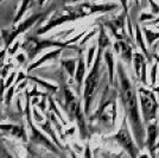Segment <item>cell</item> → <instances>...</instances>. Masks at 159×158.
I'll list each match as a JSON object with an SVG mask.
<instances>
[{"label": "cell", "instance_id": "obj_15", "mask_svg": "<svg viewBox=\"0 0 159 158\" xmlns=\"http://www.w3.org/2000/svg\"><path fill=\"white\" fill-rule=\"evenodd\" d=\"M103 59L106 61L107 69H108V81H109V85L113 86L114 85V53L113 50L106 49L103 51Z\"/></svg>", "mask_w": 159, "mask_h": 158}, {"label": "cell", "instance_id": "obj_5", "mask_svg": "<svg viewBox=\"0 0 159 158\" xmlns=\"http://www.w3.org/2000/svg\"><path fill=\"white\" fill-rule=\"evenodd\" d=\"M138 92H139L140 113H141L144 124L147 126L151 121H157L159 104L152 91L144 87H139Z\"/></svg>", "mask_w": 159, "mask_h": 158}, {"label": "cell", "instance_id": "obj_16", "mask_svg": "<svg viewBox=\"0 0 159 158\" xmlns=\"http://www.w3.org/2000/svg\"><path fill=\"white\" fill-rule=\"evenodd\" d=\"M113 46L112 40L108 37V33L106 31V27L103 25H99V36H98V49H102L106 50Z\"/></svg>", "mask_w": 159, "mask_h": 158}, {"label": "cell", "instance_id": "obj_39", "mask_svg": "<svg viewBox=\"0 0 159 158\" xmlns=\"http://www.w3.org/2000/svg\"><path fill=\"white\" fill-rule=\"evenodd\" d=\"M71 156H73V158H77L76 156H75V153H74V152H71Z\"/></svg>", "mask_w": 159, "mask_h": 158}, {"label": "cell", "instance_id": "obj_18", "mask_svg": "<svg viewBox=\"0 0 159 158\" xmlns=\"http://www.w3.org/2000/svg\"><path fill=\"white\" fill-rule=\"evenodd\" d=\"M33 0H21L19 4V6H18V10H17V13H16V17H14V20H13V25L16 24H18L21 21V19L24 18V16L26 14V12L29 11V8L31 6V4H32Z\"/></svg>", "mask_w": 159, "mask_h": 158}, {"label": "cell", "instance_id": "obj_41", "mask_svg": "<svg viewBox=\"0 0 159 158\" xmlns=\"http://www.w3.org/2000/svg\"><path fill=\"white\" fill-rule=\"evenodd\" d=\"M157 27H158V29H159V24H158V25H157Z\"/></svg>", "mask_w": 159, "mask_h": 158}, {"label": "cell", "instance_id": "obj_36", "mask_svg": "<svg viewBox=\"0 0 159 158\" xmlns=\"http://www.w3.org/2000/svg\"><path fill=\"white\" fill-rule=\"evenodd\" d=\"M139 158H150V156L147 155V153H143V155H140Z\"/></svg>", "mask_w": 159, "mask_h": 158}, {"label": "cell", "instance_id": "obj_6", "mask_svg": "<svg viewBox=\"0 0 159 158\" xmlns=\"http://www.w3.org/2000/svg\"><path fill=\"white\" fill-rule=\"evenodd\" d=\"M127 121H128L127 117L125 115L124 119H122V124L120 126L119 131L113 136V139L116 140V143L129 155V157L138 158L140 149L138 144L135 143L134 137H132V134L129 132V127H128V123Z\"/></svg>", "mask_w": 159, "mask_h": 158}, {"label": "cell", "instance_id": "obj_27", "mask_svg": "<svg viewBox=\"0 0 159 158\" xmlns=\"http://www.w3.org/2000/svg\"><path fill=\"white\" fill-rule=\"evenodd\" d=\"M26 53H24V51H20V53H18L16 56H14V58H16V61L19 63V64H23V62H25V59H26Z\"/></svg>", "mask_w": 159, "mask_h": 158}, {"label": "cell", "instance_id": "obj_29", "mask_svg": "<svg viewBox=\"0 0 159 158\" xmlns=\"http://www.w3.org/2000/svg\"><path fill=\"white\" fill-rule=\"evenodd\" d=\"M7 55V48L6 46H4V48H1L0 49V64L4 62V59H5V56Z\"/></svg>", "mask_w": 159, "mask_h": 158}, {"label": "cell", "instance_id": "obj_40", "mask_svg": "<svg viewBox=\"0 0 159 158\" xmlns=\"http://www.w3.org/2000/svg\"><path fill=\"white\" fill-rule=\"evenodd\" d=\"M4 1H5V0H0V4H2V2H4Z\"/></svg>", "mask_w": 159, "mask_h": 158}, {"label": "cell", "instance_id": "obj_4", "mask_svg": "<svg viewBox=\"0 0 159 158\" xmlns=\"http://www.w3.org/2000/svg\"><path fill=\"white\" fill-rule=\"evenodd\" d=\"M64 95V111L69 117V120H75L80 130L81 139H86L88 137V128L86 123V113L83 109V104L80 98L74 93V91L68 86L63 87Z\"/></svg>", "mask_w": 159, "mask_h": 158}, {"label": "cell", "instance_id": "obj_28", "mask_svg": "<svg viewBox=\"0 0 159 158\" xmlns=\"http://www.w3.org/2000/svg\"><path fill=\"white\" fill-rule=\"evenodd\" d=\"M148 2H150V6H151V12H152L154 16L156 14H158L159 13V5L158 4H156L153 0H147Z\"/></svg>", "mask_w": 159, "mask_h": 158}, {"label": "cell", "instance_id": "obj_1", "mask_svg": "<svg viewBox=\"0 0 159 158\" xmlns=\"http://www.w3.org/2000/svg\"><path fill=\"white\" fill-rule=\"evenodd\" d=\"M116 72H118V81H119L118 92H119L120 101L125 109V115L127 117V120L129 121L134 140L141 150L145 146L146 128L145 124L141 119V113L139 112L137 89L131 79L128 77L125 67L122 66L120 61L116 64Z\"/></svg>", "mask_w": 159, "mask_h": 158}, {"label": "cell", "instance_id": "obj_30", "mask_svg": "<svg viewBox=\"0 0 159 158\" xmlns=\"http://www.w3.org/2000/svg\"><path fill=\"white\" fill-rule=\"evenodd\" d=\"M120 1V5L122 7V10H124V12L126 14H129L128 13V5H127V2H128V0H119Z\"/></svg>", "mask_w": 159, "mask_h": 158}, {"label": "cell", "instance_id": "obj_20", "mask_svg": "<svg viewBox=\"0 0 159 158\" xmlns=\"http://www.w3.org/2000/svg\"><path fill=\"white\" fill-rule=\"evenodd\" d=\"M143 33H144V37H145L146 42H147V45L152 46L153 43L157 40H159V32H156V31H152L151 29L144 26L143 27Z\"/></svg>", "mask_w": 159, "mask_h": 158}, {"label": "cell", "instance_id": "obj_24", "mask_svg": "<svg viewBox=\"0 0 159 158\" xmlns=\"http://www.w3.org/2000/svg\"><path fill=\"white\" fill-rule=\"evenodd\" d=\"M99 32V27L98 29H93V30H90V31H88V32L84 35V37L81 40V42H80V46H83L84 44H86L87 42L89 40H92L94 36L96 35V33Z\"/></svg>", "mask_w": 159, "mask_h": 158}, {"label": "cell", "instance_id": "obj_17", "mask_svg": "<svg viewBox=\"0 0 159 158\" xmlns=\"http://www.w3.org/2000/svg\"><path fill=\"white\" fill-rule=\"evenodd\" d=\"M77 61H79V57L77 58L68 57V58L61 59V64L70 77H75V72H76V68H77Z\"/></svg>", "mask_w": 159, "mask_h": 158}, {"label": "cell", "instance_id": "obj_13", "mask_svg": "<svg viewBox=\"0 0 159 158\" xmlns=\"http://www.w3.org/2000/svg\"><path fill=\"white\" fill-rule=\"evenodd\" d=\"M86 70H87V64L84 57L82 55L79 56V61H77V68H76V72H75V82H76V86H77V93H80L81 91V87L83 86L84 83V80H86Z\"/></svg>", "mask_w": 159, "mask_h": 158}, {"label": "cell", "instance_id": "obj_3", "mask_svg": "<svg viewBox=\"0 0 159 158\" xmlns=\"http://www.w3.org/2000/svg\"><path fill=\"white\" fill-rule=\"evenodd\" d=\"M103 51L102 49H98L96 57L90 68L89 74L86 76L84 83H83V109L86 115L90 113V108L95 99V95L99 91L100 79H101V66H102V58H103Z\"/></svg>", "mask_w": 159, "mask_h": 158}, {"label": "cell", "instance_id": "obj_33", "mask_svg": "<svg viewBox=\"0 0 159 158\" xmlns=\"http://www.w3.org/2000/svg\"><path fill=\"white\" fill-rule=\"evenodd\" d=\"M158 24H159V18H154L151 21H147L146 23V25H158Z\"/></svg>", "mask_w": 159, "mask_h": 158}, {"label": "cell", "instance_id": "obj_12", "mask_svg": "<svg viewBox=\"0 0 159 158\" xmlns=\"http://www.w3.org/2000/svg\"><path fill=\"white\" fill-rule=\"evenodd\" d=\"M145 37H144V33H143V30H141V27H140L139 23H137L135 25H134V40H135V43H137V45L140 48V50H141V53H144V56L146 57V59L148 61V62H152V53L148 51V49L146 48V44H145V40H144Z\"/></svg>", "mask_w": 159, "mask_h": 158}, {"label": "cell", "instance_id": "obj_32", "mask_svg": "<svg viewBox=\"0 0 159 158\" xmlns=\"http://www.w3.org/2000/svg\"><path fill=\"white\" fill-rule=\"evenodd\" d=\"M121 153L120 155H114V153H103V157L105 158H121Z\"/></svg>", "mask_w": 159, "mask_h": 158}, {"label": "cell", "instance_id": "obj_11", "mask_svg": "<svg viewBox=\"0 0 159 158\" xmlns=\"http://www.w3.org/2000/svg\"><path fill=\"white\" fill-rule=\"evenodd\" d=\"M113 48H114V51L120 55V58L122 61H125L128 66L132 64L133 55H134V53H133L134 44H131L126 40H116L113 44Z\"/></svg>", "mask_w": 159, "mask_h": 158}, {"label": "cell", "instance_id": "obj_19", "mask_svg": "<svg viewBox=\"0 0 159 158\" xmlns=\"http://www.w3.org/2000/svg\"><path fill=\"white\" fill-rule=\"evenodd\" d=\"M144 61H147L146 57L144 56V53H139V51H135V53H134V55H133V67H134L135 76H137L138 80H139V77H140L141 66H143V62H144Z\"/></svg>", "mask_w": 159, "mask_h": 158}, {"label": "cell", "instance_id": "obj_31", "mask_svg": "<svg viewBox=\"0 0 159 158\" xmlns=\"http://www.w3.org/2000/svg\"><path fill=\"white\" fill-rule=\"evenodd\" d=\"M84 158H93V156H92V150H90L89 144L86 145V149H84Z\"/></svg>", "mask_w": 159, "mask_h": 158}, {"label": "cell", "instance_id": "obj_23", "mask_svg": "<svg viewBox=\"0 0 159 158\" xmlns=\"http://www.w3.org/2000/svg\"><path fill=\"white\" fill-rule=\"evenodd\" d=\"M21 49V40H14L13 43L10 45V48L7 49V53L10 55V56H16L17 53H18V50Z\"/></svg>", "mask_w": 159, "mask_h": 158}, {"label": "cell", "instance_id": "obj_42", "mask_svg": "<svg viewBox=\"0 0 159 158\" xmlns=\"http://www.w3.org/2000/svg\"><path fill=\"white\" fill-rule=\"evenodd\" d=\"M0 136H1V133H0Z\"/></svg>", "mask_w": 159, "mask_h": 158}, {"label": "cell", "instance_id": "obj_14", "mask_svg": "<svg viewBox=\"0 0 159 158\" xmlns=\"http://www.w3.org/2000/svg\"><path fill=\"white\" fill-rule=\"evenodd\" d=\"M27 79L30 80L31 82H34L36 85H38V87L40 88H43L44 91L49 94H55V93H57L60 91V87L57 86L56 83H53L51 81H48V80H44V79H39V77H37V76H30L29 75V77Z\"/></svg>", "mask_w": 159, "mask_h": 158}, {"label": "cell", "instance_id": "obj_25", "mask_svg": "<svg viewBox=\"0 0 159 158\" xmlns=\"http://www.w3.org/2000/svg\"><path fill=\"white\" fill-rule=\"evenodd\" d=\"M157 70H158V62H154L151 69V87H154L156 82H157Z\"/></svg>", "mask_w": 159, "mask_h": 158}, {"label": "cell", "instance_id": "obj_35", "mask_svg": "<svg viewBox=\"0 0 159 158\" xmlns=\"http://www.w3.org/2000/svg\"><path fill=\"white\" fill-rule=\"evenodd\" d=\"M45 1H47V0H37V2H38L39 6H43V5L45 4Z\"/></svg>", "mask_w": 159, "mask_h": 158}, {"label": "cell", "instance_id": "obj_9", "mask_svg": "<svg viewBox=\"0 0 159 158\" xmlns=\"http://www.w3.org/2000/svg\"><path fill=\"white\" fill-rule=\"evenodd\" d=\"M63 50L64 49H61V48H52V49H50V50H47L45 53H39L38 55V57L37 58H34L27 66L26 68V72H33V70H36V69H38L39 67H42L43 64H45L47 62L49 61H52V59H56L58 56H61V53H63Z\"/></svg>", "mask_w": 159, "mask_h": 158}, {"label": "cell", "instance_id": "obj_21", "mask_svg": "<svg viewBox=\"0 0 159 158\" xmlns=\"http://www.w3.org/2000/svg\"><path fill=\"white\" fill-rule=\"evenodd\" d=\"M96 53H98V49H96L95 45H92L88 49V53H87V56H86L87 68H92V67H93V63H94V61H95V57H96V55H95Z\"/></svg>", "mask_w": 159, "mask_h": 158}, {"label": "cell", "instance_id": "obj_10", "mask_svg": "<svg viewBox=\"0 0 159 158\" xmlns=\"http://www.w3.org/2000/svg\"><path fill=\"white\" fill-rule=\"evenodd\" d=\"M159 134V127H158V121H153L150 123L146 126V140L145 145L147 146L150 155L152 158H156V140L158 138Z\"/></svg>", "mask_w": 159, "mask_h": 158}, {"label": "cell", "instance_id": "obj_37", "mask_svg": "<svg viewBox=\"0 0 159 158\" xmlns=\"http://www.w3.org/2000/svg\"><path fill=\"white\" fill-rule=\"evenodd\" d=\"M154 149H156V151H157V150H159V142L156 144V147H154Z\"/></svg>", "mask_w": 159, "mask_h": 158}, {"label": "cell", "instance_id": "obj_7", "mask_svg": "<svg viewBox=\"0 0 159 158\" xmlns=\"http://www.w3.org/2000/svg\"><path fill=\"white\" fill-rule=\"evenodd\" d=\"M43 17L42 13H34L32 16H29L27 18L24 20H21L20 23L13 25V27L11 30H5L2 31V40L5 43V46L7 49L10 48V45L13 43L14 40H17L21 35L29 31L32 26H34L37 24V21Z\"/></svg>", "mask_w": 159, "mask_h": 158}, {"label": "cell", "instance_id": "obj_8", "mask_svg": "<svg viewBox=\"0 0 159 158\" xmlns=\"http://www.w3.org/2000/svg\"><path fill=\"white\" fill-rule=\"evenodd\" d=\"M127 16L125 12L120 13L116 18H113L109 20H103V26L107 27L109 30V32L113 37L116 40H126L131 44L133 43V40L131 37H127L126 32H125V20L127 19Z\"/></svg>", "mask_w": 159, "mask_h": 158}, {"label": "cell", "instance_id": "obj_26", "mask_svg": "<svg viewBox=\"0 0 159 158\" xmlns=\"http://www.w3.org/2000/svg\"><path fill=\"white\" fill-rule=\"evenodd\" d=\"M156 18V16L153 13H141V16H140L139 18V21H141V23H147V21H151V20H153Z\"/></svg>", "mask_w": 159, "mask_h": 158}, {"label": "cell", "instance_id": "obj_38", "mask_svg": "<svg viewBox=\"0 0 159 158\" xmlns=\"http://www.w3.org/2000/svg\"><path fill=\"white\" fill-rule=\"evenodd\" d=\"M135 4H137V7L140 10V7H139V0H135Z\"/></svg>", "mask_w": 159, "mask_h": 158}, {"label": "cell", "instance_id": "obj_34", "mask_svg": "<svg viewBox=\"0 0 159 158\" xmlns=\"http://www.w3.org/2000/svg\"><path fill=\"white\" fill-rule=\"evenodd\" d=\"M152 57L154 59H156V62H158V64H159V55L157 53H152Z\"/></svg>", "mask_w": 159, "mask_h": 158}, {"label": "cell", "instance_id": "obj_2", "mask_svg": "<svg viewBox=\"0 0 159 158\" xmlns=\"http://www.w3.org/2000/svg\"><path fill=\"white\" fill-rule=\"evenodd\" d=\"M119 7L118 4L114 2H105V4H96V2H81L76 5L64 6L61 10H56L53 13H51L47 18V20L40 25L36 35L43 36L45 33L50 32L52 29L63 25L69 21L81 19L88 16H92L95 13H107L114 11Z\"/></svg>", "mask_w": 159, "mask_h": 158}, {"label": "cell", "instance_id": "obj_22", "mask_svg": "<svg viewBox=\"0 0 159 158\" xmlns=\"http://www.w3.org/2000/svg\"><path fill=\"white\" fill-rule=\"evenodd\" d=\"M17 93H16V86H12L10 87L6 91L5 93V96H4V100H5V105L6 106H10L11 105V102H12V100H13L14 95H16Z\"/></svg>", "mask_w": 159, "mask_h": 158}]
</instances>
